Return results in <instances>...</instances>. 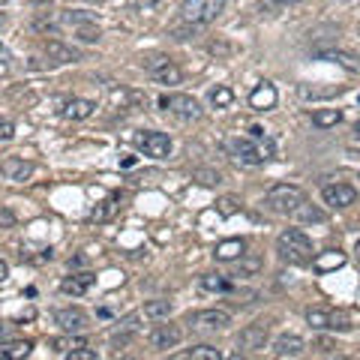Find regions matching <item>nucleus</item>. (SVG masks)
Wrapping results in <instances>:
<instances>
[{"label":"nucleus","mask_w":360,"mask_h":360,"mask_svg":"<svg viewBox=\"0 0 360 360\" xmlns=\"http://www.w3.org/2000/svg\"><path fill=\"white\" fill-rule=\"evenodd\" d=\"M306 324L313 330H330V333H343V330H352L345 313H336V309H324V306H313L306 309Z\"/></svg>","instance_id":"nucleus-6"},{"label":"nucleus","mask_w":360,"mask_h":360,"mask_svg":"<svg viewBox=\"0 0 360 360\" xmlns=\"http://www.w3.org/2000/svg\"><path fill=\"white\" fill-rule=\"evenodd\" d=\"M172 313H174L172 300H147L144 309H142V315L144 318H153V322H159V318H168Z\"/></svg>","instance_id":"nucleus-22"},{"label":"nucleus","mask_w":360,"mask_h":360,"mask_svg":"<svg viewBox=\"0 0 360 360\" xmlns=\"http://www.w3.org/2000/svg\"><path fill=\"white\" fill-rule=\"evenodd\" d=\"M270 3H276V6H294V3H300V0H270Z\"/></svg>","instance_id":"nucleus-41"},{"label":"nucleus","mask_w":360,"mask_h":360,"mask_svg":"<svg viewBox=\"0 0 360 360\" xmlns=\"http://www.w3.org/2000/svg\"><path fill=\"white\" fill-rule=\"evenodd\" d=\"M6 276H9V264L0 262V283H6Z\"/></svg>","instance_id":"nucleus-39"},{"label":"nucleus","mask_w":360,"mask_h":360,"mask_svg":"<svg viewBox=\"0 0 360 360\" xmlns=\"http://www.w3.org/2000/svg\"><path fill=\"white\" fill-rule=\"evenodd\" d=\"M240 255H246V243L240 237H232V240H223V243H216L213 249V258L216 262H237Z\"/></svg>","instance_id":"nucleus-18"},{"label":"nucleus","mask_w":360,"mask_h":360,"mask_svg":"<svg viewBox=\"0 0 360 360\" xmlns=\"http://www.w3.org/2000/svg\"><path fill=\"white\" fill-rule=\"evenodd\" d=\"M354 258H357V264H360V240L354 243Z\"/></svg>","instance_id":"nucleus-43"},{"label":"nucleus","mask_w":360,"mask_h":360,"mask_svg":"<svg viewBox=\"0 0 360 360\" xmlns=\"http://www.w3.org/2000/svg\"><path fill=\"white\" fill-rule=\"evenodd\" d=\"M75 33H78V39H82V43H99V27H96V22L78 24V27H75Z\"/></svg>","instance_id":"nucleus-34"},{"label":"nucleus","mask_w":360,"mask_h":360,"mask_svg":"<svg viewBox=\"0 0 360 360\" xmlns=\"http://www.w3.org/2000/svg\"><path fill=\"white\" fill-rule=\"evenodd\" d=\"M138 318H142V315H126V318H123V322H117L120 327L114 330V336H112V339H114V343H120V345H126V339H129V336H133V333H135V330H138Z\"/></svg>","instance_id":"nucleus-30"},{"label":"nucleus","mask_w":360,"mask_h":360,"mask_svg":"<svg viewBox=\"0 0 360 360\" xmlns=\"http://www.w3.org/2000/svg\"><path fill=\"white\" fill-rule=\"evenodd\" d=\"M237 270H234V276H255L258 273V270H262V258H255V255H249V258H243V255H240L237 258Z\"/></svg>","instance_id":"nucleus-32"},{"label":"nucleus","mask_w":360,"mask_h":360,"mask_svg":"<svg viewBox=\"0 0 360 360\" xmlns=\"http://www.w3.org/2000/svg\"><path fill=\"white\" fill-rule=\"evenodd\" d=\"M318 57H322V60H333V63H339L343 69H348V73H357V69H360L357 57L348 54V52H318Z\"/></svg>","instance_id":"nucleus-27"},{"label":"nucleus","mask_w":360,"mask_h":360,"mask_svg":"<svg viewBox=\"0 0 360 360\" xmlns=\"http://www.w3.org/2000/svg\"><path fill=\"white\" fill-rule=\"evenodd\" d=\"M180 357H183V360H223V352L213 348V345H193L189 352H183Z\"/></svg>","instance_id":"nucleus-29"},{"label":"nucleus","mask_w":360,"mask_h":360,"mask_svg":"<svg viewBox=\"0 0 360 360\" xmlns=\"http://www.w3.org/2000/svg\"><path fill=\"white\" fill-rule=\"evenodd\" d=\"M195 177L202 180L204 186H213V183H219V172H195Z\"/></svg>","instance_id":"nucleus-38"},{"label":"nucleus","mask_w":360,"mask_h":360,"mask_svg":"<svg viewBox=\"0 0 360 360\" xmlns=\"http://www.w3.org/2000/svg\"><path fill=\"white\" fill-rule=\"evenodd\" d=\"M354 133H357V138H360V120H357V126H354Z\"/></svg>","instance_id":"nucleus-44"},{"label":"nucleus","mask_w":360,"mask_h":360,"mask_svg":"<svg viewBox=\"0 0 360 360\" xmlns=\"http://www.w3.org/2000/svg\"><path fill=\"white\" fill-rule=\"evenodd\" d=\"M0 336H3V324H0Z\"/></svg>","instance_id":"nucleus-46"},{"label":"nucleus","mask_w":360,"mask_h":360,"mask_svg":"<svg viewBox=\"0 0 360 360\" xmlns=\"http://www.w3.org/2000/svg\"><path fill=\"white\" fill-rule=\"evenodd\" d=\"M180 339H183V330H180L177 324H156L147 333V345L156 348V352H168V348L180 345Z\"/></svg>","instance_id":"nucleus-12"},{"label":"nucleus","mask_w":360,"mask_h":360,"mask_svg":"<svg viewBox=\"0 0 360 360\" xmlns=\"http://www.w3.org/2000/svg\"><path fill=\"white\" fill-rule=\"evenodd\" d=\"M237 210H240V202H237L234 195H223V198L216 202V213H219V216H225V219H228V216H234Z\"/></svg>","instance_id":"nucleus-33"},{"label":"nucleus","mask_w":360,"mask_h":360,"mask_svg":"<svg viewBox=\"0 0 360 360\" xmlns=\"http://www.w3.org/2000/svg\"><path fill=\"white\" fill-rule=\"evenodd\" d=\"M13 138H15V126H13V120L0 117V142H13Z\"/></svg>","instance_id":"nucleus-37"},{"label":"nucleus","mask_w":360,"mask_h":360,"mask_svg":"<svg viewBox=\"0 0 360 360\" xmlns=\"http://www.w3.org/2000/svg\"><path fill=\"white\" fill-rule=\"evenodd\" d=\"M198 288H202V292H207V294H228L234 285L228 283L223 273H204L202 279H198Z\"/></svg>","instance_id":"nucleus-21"},{"label":"nucleus","mask_w":360,"mask_h":360,"mask_svg":"<svg viewBox=\"0 0 360 360\" xmlns=\"http://www.w3.org/2000/svg\"><path fill=\"white\" fill-rule=\"evenodd\" d=\"M339 120H343V112H339V108H318V112H313V123L318 129H330V126H336Z\"/></svg>","instance_id":"nucleus-26"},{"label":"nucleus","mask_w":360,"mask_h":360,"mask_svg":"<svg viewBox=\"0 0 360 360\" xmlns=\"http://www.w3.org/2000/svg\"><path fill=\"white\" fill-rule=\"evenodd\" d=\"M276 99H279L276 87L270 82H262V84L253 87V93H249V108H253V112H273Z\"/></svg>","instance_id":"nucleus-15"},{"label":"nucleus","mask_w":360,"mask_h":360,"mask_svg":"<svg viewBox=\"0 0 360 360\" xmlns=\"http://www.w3.org/2000/svg\"><path fill=\"white\" fill-rule=\"evenodd\" d=\"M45 54L54 57L57 63H75V60H78V54L73 52V48L60 45V43H54V39H52V43H45Z\"/></svg>","instance_id":"nucleus-28"},{"label":"nucleus","mask_w":360,"mask_h":360,"mask_svg":"<svg viewBox=\"0 0 360 360\" xmlns=\"http://www.w3.org/2000/svg\"><path fill=\"white\" fill-rule=\"evenodd\" d=\"M96 112V103L93 99H82V96H73V99H66L63 103V114L66 120H87L90 114Z\"/></svg>","instance_id":"nucleus-17"},{"label":"nucleus","mask_w":360,"mask_h":360,"mask_svg":"<svg viewBox=\"0 0 360 360\" xmlns=\"http://www.w3.org/2000/svg\"><path fill=\"white\" fill-rule=\"evenodd\" d=\"M6 24V15H0V27H3Z\"/></svg>","instance_id":"nucleus-45"},{"label":"nucleus","mask_w":360,"mask_h":360,"mask_svg":"<svg viewBox=\"0 0 360 360\" xmlns=\"http://www.w3.org/2000/svg\"><path fill=\"white\" fill-rule=\"evenodd\" d=\"M30 352H33V345L22 343V339H15V343H3L0 345V357H13V360H22V357H30Z\"/></svg>","instance_id":"nucleus-25"},{"label":"nucleus","mask_w":360,"mask_h":360,"mask_svg":"<svg viewBox=\"0 0 360 360\" xmlns=\"http://www.w3.org/2000/svg\"><path fill=\"white\" fill-rule=\"evenodd\" d=\"M225 9V0H183L180 3V22L193 24V27H204L210 22H216Z\"/></svg>","instance_id":"nucleus-4"},{"label":"nucleus","mask_w":360,"mask_h":360,"mask_svg":"<svg viewBox=\"0 0 360 360\" xmlns=\"http://www.w3.org/2000/svg\"><path fill=\"white\" fill-rule=\"evenodd\" d=\"M276 255L285 264H313V240L303 228H285L276 237Z\"/></svg>","instance_id":"nucleus-1"},{"label":"nucleus","mask_w":360,"mask_h":360,"mask_svg":"<svg viewBox=\"0 0 360 360\" xmlns=\"http://www.w3.org/2000/svg\"><path fill=\"white\" fill-rule=\"evenodd\" d=\"M270 352H273V357H300L306 352V343H303V336H297V333H283V336H276Z\"/></svg>","instance_id":"nucleus-16"},{"label":"nucleus","mask_w":360,"mask_h":360,"mask_svg":"<svg viewBox=\"0 0 360 360\" xmlns=\"http://www.w3.org/2000/svg\"><path fill=\"white\" fill-rule=\"evenodd\" d=\"M297 219H303V223H324V213L322 210H315V207H306V202L297 207Z\"/></svg>","instance_id":"nucleus-35"},{"label":"nucleus","mask_w":360,"mask_h":360,"mask_svg":"<svg viewBox=\"0 0 360 360\" xmlns=\"http://www.w3.org/2000/svg\"><path fill=\"white\" fill-rule=\"evenodd\" d=\"M322 202L330 210H345L357 202V189L348 183H327V186H322Z\"/></svg>","instance_id":"nucleus-10"},{"label":"nucleus","mask_w":360,"mask_h":360,"mask_svg":"<svg viewBox=\"0 0 360 360\" xmlns=\"http://www.w3.org/2000/svg\"><path fill=\"white\" fill-rule=\"evenodd\" d=\"M189 324L198 330H225L232 324V315L225 309H198V313L189 315Z\"/></svg>","instance_id":"nucleus-13"},{"label":"nucleus","mask_w":360,"mask_h":360,"mask_svg":"<svg viewBox=\"0 0 360 360\" xmlns=\"http://www.w3.org/2000/svg\"><path fill=\"white\" fill-rule=\"evenodd\" d=\"M267 336H270V330H267L264 322L246 324L237 333V348H240V352H262V348L267 345Z\"/></svg>","instance_id":"nucleus-11"},{"label":"nucleus","mask_w":360,"mask_h":360,"mask_svg":"<svg viewBox=\"0 0 360 360\" xmlns=\"http://www.w3.org/2000/svg\"><path fill=\"white\" fill-rule=\"evenodd\" d=\"M225 150L232 153V159H237L240 165H264L267 159H273L276 147L267 142V138H228Z\"/></svg>","instance_id":"nucleus-2"},{"label":"nucleus","mask_w":360,"mask_h":360,"mask_svg":"<svg viewBox=\"0 0 360 360\" xmlns=\"http://www.w3.org/2000/svg\"><path fill=\"white\" fill-rule=\"evenodd\" d=\"M63 357H66V360H96L99 354L93 352V348H84V345H78V348H73V352H66Z\"/></svg>","instance_id":"nucleus-36"},{"label":"nucleus","mask_w":360,"mask_h":360,"mask_svg":"<svg viewBox=\"0 0 360 360\" xmlns=\"http://www.w3.org/2000/svg\"><path fill=\"white\" fill-rule=\"evenodd\" d=\"M207 103L213 105V108H228V105L234 103V90L228 87V84H216V87L207 93Z\"/></svg>","instance_id":"nucleus-23"},{"label":"nucleus","mask_w":360,"mask_h":360,"mask_svg":"<svg viewBox=\"0 0 360 360\" xmlns=\"http://www.w3.org/2000/svg\"><path fill=\"white\" fill-rule=\"evenodd\" d=\"M159 108H165L168 114H174L180 120H198L202 117V105H198L195 96L189 93H165L159 99Z\"/></svg>","instance_id":"nucleus-7"},{"label":"nucleus","mask_w":360,"mask_h":360,"mask_svg":"<svg viewBox=\"0 0 360 360\" xmlns=\"http://www.w3.org/2000/svg\"><path fill=\"white\" fill-rule=\"evenodd\" d=\"M133 144L150 159H168L172 156V147H174L165 133H153V129H138L133 135Z\"/></svg>","instance_id":"nucleus-5"},{"label":"nucleus","mask_w":360,"mask_h":360,"mask_svg":"<svg viewBox=\"0 0 360 360\" xmlns=\"http://www.w3.org/2000/svg\"><path fill=\"white\" fill-rule=\"evenodd\" d=\"M343 264H345V253H339V249H330V253H322L318 258H313L315 273H330V270H336Z\"/></svg>","instance_id":"nucleus-20"},{"label":"nucleus","mask_w":360,"mask_h":360,"mask_svg":"<svg viewBox=\"0 0 360 360\" xmlns=\"http://www.w3.org/2000/svg\"><path fill=\"white\" fill-rule=\"evenodd\" d=\"M0 174L6 180H13V183H24L33 174V163H27L24 156H6L3 163H0Z\"/></svg>","instance_id":"nucleus-14"},{"label":"nucleus","mask_w":360,"mask_h":360,"mask_svg":"<svg viewBox=\"0 0 360 360\" xmlns=\"http://www.w3.org/2000/svg\"><path fill=\"white\" fill-rule=\"evenodd\" d=\"M144 66H147V73H150V78H153L156 84H180L183 82V73L172 63L168 57H150V60H144Z\"/></svg>","instance_id":"nucleus-8"},{"label":"nucleus","mask_w":360,"mask_h":360,"mask_svg":"<svg viewBox=\"0 0 360 360\" xmlns=\"http://www.w3.org/2000/svg\"><path fill=\"white\" fill-rule=\"evenodd\" d=\"M6 60H9V52H6V45L0 43V66H6Z\"/></svg>","instance_id":"nucleus-40"},{"label":"nucleus","mask_w":360,"mask_h":360,"mask_svg":"<svg viewBox=\"0 0 360 360\" xmlns=\"http://www.w3.org/2000/svg\"><path fill=\"white\" fill-rule=\"evenodd\" d=\"M306 202L303 189L294 186V183H276L264 193V207L270 213H279V216H294L297 207Z\"/></svg>","instance_id":"nucleus-3"},{"label":"nucleus","mask_w":360,"mask_h":360,"mask_svg":"<svg viewBox=\"0 0 360 360\" xmlns=\"http://www.w3.org/2000/svg\"><path fill=\"white\" fill-rule=\"evenodd\" d=\"M249 135H253V138H264V129L262 126H253V129H249Z\"/></svg>","instance_id":"nucleus-42"},{"label":"nucleus","mask_w":360,"mask_h":360,"mask_svg":"<svg viewBox=\"0 0 360 360\" xmlns=\"http://www.w3.org/2000/svg\"><path fill=\"white\" fill-rule=\"evenodd\" d=\"M114 210H117V198H105V202H99L93 210L87 213L90 223H108V219L114 216Z\"/></svg>","instance_id":"nucleus-24"},{"label":"nucleus","mask_w":360,"mask_h":360,"mask_svg":"<svg viewBox=\"0 0 360 360\" xmlns=\"http://www.w3.org/2000/svg\"><path fill=\"white\" fill-rule=\"evenodd\" d=\"M96 283V276L93 273H75V276H69L60 283V292L63 294H73V297H82L90 292V285Z\"/></svg>","instance_id":"nucleus-19"},{"label":"nucleus","mask_w":360,"mask_h":360,"mask_svg":"<svg viewBox=\"0 0 360 360\" xmlns=\"http://www.w3.org/2000/svg\"><path fill=\"white\" fill-rule=\"evenodd\" d=\"M339 90H343V87H309V84H300L297 93H300V99H324V96L339 93Z\"/></svg>","instance_id":"nucleus-31"},{"label":"nucleus","mask_w":360,"mask_h":360,"mask_svg":"<svg viewBox=\"0 0 360 360\" xmlns=\"http://www.w3.org/2000/svg\"><path fill=\"white\" fill-rule=\"evenodd\" d=\"M54 324L63 330V333H84L90 327V315L82 306H66V309H57L54 313Z\"/></svg>","instance_id":"nucleus-9"}]
</instances>
